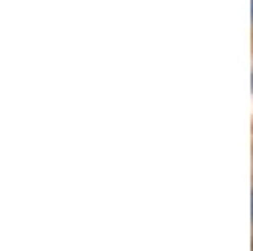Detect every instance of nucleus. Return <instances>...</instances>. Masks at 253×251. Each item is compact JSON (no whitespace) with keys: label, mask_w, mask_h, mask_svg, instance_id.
Instances as JSON below:
<instances>
[{"label":"nucleus","mask_w":253,"mask_h":251,"mask_svg":"<svg viewBox=\"0 0 253 251\" xmlns=\"http://www.w3.org/2000/svg\"><path fill=\"white\" fill-rule=\"evenodd\" d=\"M251 87H253V76H251Z\"/></svg>","instance_id":"obj_3"},{"label":"nucleus","mask_w":253,"mask_h":251,"mask_svg":"<svg viewBox=\"0 0 253 251\" xmlns=\"http://www.w3.org/2000/svg\"><path fill=\"white\" fill-rule=\"evenodd\" d=\"M251 23H253V0H251Z\"/></svg>","instance_id":"obj_2"},{"label":"nucleus","mask_w":253,"mask_h":251,"mask_svg":"<svg viewBox=\"0 0 253 251\" xmlns=\"http://www.w3.org/2000/svg\"><path fill=\"white\" fill-rule=\"evenodd\" d=\"M251 223H253V191H251Z\"/></svg>","instance_id":"obj_1"}]
</instances>
